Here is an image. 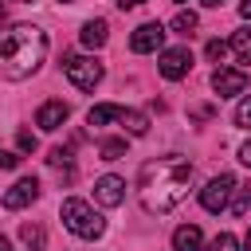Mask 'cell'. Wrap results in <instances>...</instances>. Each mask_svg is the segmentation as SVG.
I'll return each instance as SVG.
<instances>
[{
	"label": "cell",
	"instance_id": "1",
	"mask_svg": "<svg viewBox=\"0 0 251 251\" xmlns=\"http://www.w3.org/2000/svg\"><path fill=\"white\" fill-rule=\"evenodd\" d=\"M192 188V161L188 157H157V161H145L141 165V176H137V192H141V208L149 216H165L173 212Z\"/></svg>",
	"mask_w": 251,
	"mask_h": 251
},
{
	"label": "cell",
	"instance_id": "2",
	"mask_svg": "<svg viewBox=\"0 0 251 251\" xmlns=\"http://www.w3.org/2000/svg\"><path fill=\"white\" fill-rule=\"evenodd\" d=\"M43 55H47V31H39L35 24H12L0 35V78L20 82L35 75Z\"/></svg>",
	"mask_w": 251,
	"mask_h": 251
},
{
	"label": "cell",
	"instance_id": "3",
	"mask_svg": "<svg viewBox=\"0 0 251 251\" xmlns=\"http://www.w3.org/2000/svg\"><path fill=\"white\" fill-rule=\"evenodd\" d=\"M59 216H63V224H67V231H75L78 239H98L102 231H106V220L86 204V200H63V208H59Z\"/></svg>",
	"mask_w": 251,
	"mask_h": 251
},
{
	"label": "cell",
	"instance_id": "4",
	"mask_svg": "<svg viewBox=\"0 0 251 251\" xmlns=\"http://www.w3.org/2000/svg\"><path fill=\"white\" fill-rule=\"evenodd\" d=\"M63 75L78 86V90H94L102 82V63L94 55H67L63 59Z\"/></svg>",
	"mask_w": 251,
	"mask_h": 251
},
{
	"label": "cell",
	"instance_id": "5",
	"mask_svg": "<svg viewBox=\"0 0 251 251\" xmlns=\"http://www.w3.org/2000/svg\"><path fill=\"white\" fill-rule=\"evenodd\" d=\"M235 188H239V184H235V176H231V173H220V176H212V180L200 188V204H204L208 212H224Z\"/></svg>",
	"mask_w": 251,
	"mask_h": 251
},
{
	"label": "cell",
	"instance_id": "6",
	"mask_svg": "<svg viewBox=\"0 0 251 251\" xmlns=\"http://www.w3.org/2000/svg\"><path fill=\"white\" fill-rule=\"evenodd\" d=\"M161 43H165V27H161L157 20L141 24V27L129 35V51H133V55H149V51H157Z\"/></svg>",
	"mask_w": 251,
	"mask_h": 251
},
{
	"label": "cell",
	"instance_id": "7",
	"mask_svg": "<svg viewBox=\"0 0 251 251\" xmlns=\"http://www.w3.org/2000/svg\"><path fill=\"white\" fill-rule=\"evenodd\" d=\"M157 71L165 75V78H184L188 71H192V51L188 47H169L165 55H161V63H157Z\"/></svg>",
	"mask_w": 251,
	"mask_h": 251
},
{
	"label": "cell",
	"instance_id": "8",
	"mask_svg": "<svg viewBox=\"0 0 251 251\" xmlns=\"http://www.w3.org/2000/svg\"><path fill=\"white\" fill-rule=\"evenodd\" d=\"M212 90L220 98H231V94H243L247 90V71H231V67H216L212 71Z\"/></svg>",
	"mask_w": 251,
	"mask_h": 251
},
{
	"label": "cell",
	"instance_id": "9",
	"mask_svg": "<svg viewBox=\"0 0 251 251\" xmlns=\"http://www.w3.org/2000/svg\"><path fill=\"white\" fill-rule=\"evenodd\" d=\"M35 196H39V180H35V176H20V180L4 192V200H0V204H4L8 212H20V208H27Z\"/></svg>",
	"mask_w": 251,
	"mask_h": 251
},
{
	"label": "cell",
	"instance_id": "10",
	"mask_svg": "<svg viewBox=\"0 0 251 251\" xmlns=\"http://www.w3.org/2000/svg\"><path fill=\"white\" fill-rule=\"evenodd\" d=\"M94 200H98L102 208H118V204L126 200V180L114 176V173L98 176V180H94Z\"/></svg>",
	"mask_w": 251,
	"mask_h": 251
},
{
	"label": "cell",
	"instance_id": "11",
	"mask_svg": "<svg viewBox=\"0 0 251 251\" xmlns=\"http://www.w3.org/2000/svg\"><path fill=\"white\" fill-rule=\"evenodd\" d=\"M67 118H71V106L67 102H59V98H51V102H43L39 110H35V126L39 129H59V126H67Z\"/></svg>",
	"mask_w": 251,
	"mask_h": 251
},
{
	"label": "cell",
	"instance_id": "12",
	"mask_svg": "<svg viewBox=\"0 0 251 251\" xmlns=\"http://www.w3.org/2000/svg\"><path fill=\"white\" fill-rule=\"evenodd\" d=\"M78 39H82V47H86V51H98V47H106V39H110V27H106V20H86V24H82V31H78Z\"/></svg>",
	"mask_w": 251,
	"mask_h": 251
},
{
	"label": "cell",
	"instance_id": "13",
	"mask_svg": "<svg viewBox=\"0 0 251 251\" xmlns=\"http://www.w3.org/2000/svg\"><path fill=\"white\" fill-rule=\"evenodd\" d=\"M200 247H204V235L196 224H184L173 231V251H200Z\"/></svg>",
	"mask_w": 251,
	"mask_h": 251
},
{
	"label": "cell",
	"instance_id": "14",
	"mask_svg": "<svg viewBox=\"0 0 251 251\" xmlns=\"http://www.w3.org/2000/svg\"><path fill=\"white\" fill-rule=\"evenodd\" d=\"M122 110H126V106L102 102V106H90V110H86V122H90V126H110V122H118V118H122Z\"/></svg>",
	"mask_w": 251,
	"mask_h": 251
},
{
	"label": "cell",
	"instance_id": "15",
	"mask_svg": "<svg viewBox=\"0 0 251 251\" xmlns=\"http://www.w3.org/2000/svg\"><path fill=\"white\" fill-rule=\"evenodd\" d=\"M133 137H141V133H149V118L141 114V110H122V118H118Z\"/></svg>",
	"mask_w": 251,
	"mask_h": 251
},
{
	"label": "cell",
	"instance_id": "16",
	"mask_svg": "<svg viewBox=\"0 0 251 251\" xmlns=\"http://www.w3.org/2000/svg\"><path fill=\"white\" fill-rule=\"evenodd\" d=\"M20 239H24V247H27V251H43L47 231H43L39 224H24V227H20Z\"/></svg>",
	"mask_w": 251,
	"mask_h": 251
},
{
	"label": "cell",
	"instance_id": "17",
	"mask_svg": "<svg viewBox=\"0 0 251 251\" xmlns=\"http://www.w3.org/2000/svg\"><path fill=\"white\" fill-rule=\"evenodd\" d=\"M231 51H235L239 63H251V27H239L231 35Z\"/></svg>",
	"mask_w": 251,
	"mask_h": 251
},
{
	"label": "cell",
	"instance_id": "18",
	"mask_svg": "<svg viewBox=\"0 0 251 251\" xmlns=\"http://www.w3.org/2000/svg\"><path fill=\"white\" fill-rule=\"evenodd\" d=\"M196 24H200V20H196V12H176L169 27H173L176 35H192V31H196Z\"/></svg>",
	"mask_w": 251,
	"mask_h": 251
},
{
	"label": "cell",
	"instance_id": "19",
	"mask_svg": "<svg viewBox=\"0 0 251 251\" xmlns=\"http://www.w3.org/2000/svg\"><path fill=\"white\" fill-rule=\"evenodd\" d=\"M98 153H102V161H118V157H126V141L122 137H106L98 145Z\"/></svg>",
	"mask_w": 251,
	"mask_h": 251
},
{
	"label": "cell",
	"instance_id": "20",
	"mask_svg": "<svg viewBox=\"0 0 251 251\" xmlns=\"http://www.w3.org/2000/svg\"><path fill=\"white\" fill-rule=\"evenodd\" d=\"M231 212H235V216H247V212H251V184H239V192H235V204H231Z\"/></svg>",
	"mask_w": 251,
	"mask_h": 251
},
{
	"label": "cell",
	"instance_id": "21",
	"mask_svg": "<svg viewBox=\"0 0 251 251\" xmlns=\"http://www.w3.org/2000/svg\"><path fill=\"white\" fill-rule=\"evenodd\" d=\"M47 161H51L55 169H67V165L75 161V157H71V145H55V149L47 153Z\"/></svg>",
	"mask_w": 251,
	"mask_h": 251
},
{
	"label": "cell",
	"instance_id": "22",
	"mask_svg": "<svg viewBox=\"0 0 251 251\" xmlns=\"http://www.w3.org/2000/svg\"><path fill=\"white\" fill-rule=\"evenodd\" d=\"M212 251H239V243H235L231 231H220V235L212 239Z\"/></svg>",
	"mask_w": 251,
	"mask_h": 251
},
{
	"label": "cell",
	"instance_id": "23",
	"mask_svg": "<svg viewBox=\"0 0 251 251\" xmlns=\"http://www.w3.org/2000/svg\"><path fill=\"white\" fill-rule=\"evenodd\" d=\"M204 55H208L212 63H220V59L227 55V43H224V39H208V47H204Z\"/></svg>",
	"mask_w": 251,
	"mask_h": 251
},
{
	"label": "cell",
	"instance_id": "24",
	"mask_svg": "<svg viewBox=\"0 0 251 251\" xmlns=\"http://www.w3.org/2000/svg\"><path fill=\"white\" fill-rule=\"evenodd\" d=\"M235 126H247V129H251V98L239 102V110H235Z\"/></svg>",
	"mask_w": 251,
	"mask_h": 251
},
{
	"label": "cell",
	"instance_id": "25",
	"mask_svg": "<svg viewBox=\"0 0 251 251\" xmlns=\"http://www.w3.org/2000/svg\"><path fill=\"white\" fill-rule=\"evenodd\" d=\"M16 145H20V153H31V149H35V137H31L27 129H20V133H16Z\"/></svg>",
	"mask_w": 251,
	"mask_h": 251
},
{
	"label": "cell",
	"instance_id": "26",
	"mask_svg": "<svg viewBox=\"0 0 251 251\" xmlns=\"http://www.w3.org/2000/svg\"><path fill=\"white\" fill-rule=\"evenodd\" d=\"M188 114H192V118H200V122H204V118H212V114H216V110H212V106H192V110H188Z\"/></svg>",
	"mask_w": 251,
	"mask_h": 251
},
{
	"label": "cell",
	"instance_id": "27",
	"mask_svg": "<svg viewBox=\"0 0 251 251\" xmlns=\"http://www.w3.org/2000/svg\"><path fill=\"white\" fill-rule=\"evenodd\" d=\"M0 165H4V169H16V165H20V157H16V153H4V157H0Z\"/></svg>",
	"mask_w": 251,
	"mask_h": 251
},
{
	"label": "cell",
	"instance_id": "28",
	"mask_svg": "<svg viewBox=\"0 0 251 251\" xmlns=\"http://www.w3.org/2000/svg\"><path fill=\"white\" fill-rule=\"evenodd\" d=\"M239 161H243V165H247V169H251V141H247V145H243V149H239Z\"/></svg>",
	"mask_w": 251,
	"mask_h": 251
},
{
	"label": "cell",
	"instance_id": "29",
	"mask_svg": "<svg viewBox=\"0 0 251 251\" xmlns=\"http://www.w3.org/2000/svg\"><path fill=\"white\" fill-rule=\"evenodd\" d=\"M141 4H145V0H118V8H122V12H126V8H141Z\"/></svg>",
	"mask_w": 251,
	"mask_h": 251
},
{
	"label": "cell",
	"instance_id": "30",
	"mask_svg": "<svg viewBox=\"0 0 251 251\" xmlns=\"http://www.w3.org/2000/svg\"><path fill=\"white\" fill-rule=\"evenodd\" d=\"M239 16H247V20H251V0H243V4H239Z\"/></svg>",
	"mask_w": 251,
	"mask_h": 251
},
{
	"label": "cell",
	"instance_id": "31",
	"mask_svg": "<svg viewBox=\"0 0 251 251\" xmlns=\"http://www.w3.org/2000/svg\"><path fill=\"white\" fill-rule=\"evenodd\" d=\"M0 251H12V243H8V239H4V235H0Z\"/></svg>",
	"mask_w": 251,
	"mask_h": 251
},
{
	"label": "cell",
	"instance_id": "32",
	"mask_svg": "<svg viewBox=\"0 0 251 251\" xmlns=\"http://www.w3.org/2000/svg\"><path fill=\"white\" fill-rule=\"evenodd\" d=\"M204 4H208V8H220V4H224V0H204Z\"/></svg>",
	"mask_w": 251,
	"mask_h": 251
},
{
	"label": "cell",
	"instance_id": "33",
	"mask_svg": "<svg viewBox=\"0 0 251 251\" xmlns=\"http://www.w3.org/2000/svg\"><path fill=\"white\" fill-rule=\"evenodd\" d=\"M243 251H251V231H247V239H243Z\"/></svg>",
	"mask_w": 251,
	"mask_h": 251
},
{
	"label": "cell",
	"instance_id": "34",
	"mask_svg": "<svg viewBox=\"0 0 251 251\" xmlns=\"http://www.w3.org/2000/svg\"><path fill=\"white\" fill-rule=\"evenodd\" d=\"M16 4H31V0H16Z\"/></svg>",
	"mask_w": 251,
	"mask_h": 251
},
{
	"label": "cell",
	"instance_id": "35",
	"mask_svg": "<svg viewBox=\"0 0 251 251\" xmlns=\"http://www.w3.org/2000/svg\"><path fill=\"white\" fill-rule=\"evenodd\" d=\"M63 4H75V0H63Z\"/></svg>",
	"mask_w": 251,
	"mask_h": 251
},
{
	"label": "cell",
	"instance_id": "36",
	"mask_svg": "<svg viewBox=\"0 0 251 251\" xmlns=\"http://www.w3.org/2000/svg\"><path fill=\"white\" fill-rule=\"evenodd\" d=\"M176 4H184V0H176Z\"/></svg>",
	"mask_w": 251,
	"mask_h": 251
},
{
	"label": "cell",
	"instance_id": "37",
	"mask_svg": "<svg viewBox=\"0 0 251 251\" xmlns=\"http://www.w3.org/2000/svg\"><path fill=\"white\" fill-rule=\"evenodd\" d=\"M0 157H4V153H0Z\"/></svg>",
	"mask_w": 251,
	"mask_h": 251
}]
</instances>
